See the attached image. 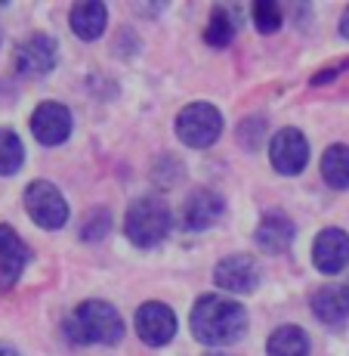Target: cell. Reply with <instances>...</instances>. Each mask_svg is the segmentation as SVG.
Instances as JSON below:
<instances>
[{
    "instance_id": "8",
    "label": "cell",
    "mask_w": 349,
    "mask_h": 356,
    "mask_svg": "<svg viewBox=\"0 0 349 356\" xmlns=\"http://www.w3.org/2000/svg\"><path fill=\"white\" fill-rule=\"evenodd\" d=\"M56 59H59V47L46 34H31L16 50V68L25 78H44L46 72L56 68Z\"/></svg>"
},
{
    "instance_id": "15",
    "label": "cell",
    "mask_w": 349,
    "mask_h": 356,
    "mask_svg": "<svg viewBox=\"0 0 349 356\" xmlns=\"http://www.w3.org/2000/svg\"><path fill=\"white\" fill-rule=\"evenodd\" d=\"M312 313L325 325H343L349 319V285H325L312 294Z\"/></svg>"
},
{
    "instance_id": "6",
    "label": "cell",
    "mask_w": 349,
    "mask_h": 356,
    "mask_svg": "<svg viewBox=\"0 0 349 356\" xmlns=\"http://www.w3.org/2000/svg\"><path fill=\"white\" fill-rule=\"evenodd\" d=\"M269 161L278 174L284 177H297L300 170L306 168L309 161V143L306 136L300 134L297 127H284L272 136V146H269Z\"/></svg>"
},
{
    "instance_id": "3",
    "label": "cell",
    "mask_w": 349,
    "mask_h": 356,
    "mask_svg": "<svg viewBox=\"0 0 349 356\" xmlns=\"http://www.w3.org/2000/svg\"><path fill=\"white\" fill-rule=\"evenodd\" d=\"M170 227H173V217L170 208L161 198H136L127 208L124 217V232L136 248H155L167 238Z\"/></svg>"
},
{
    "instance_id": "17",
    "label": "cell",
    "mask_w": 349,
    "mask_h": 356,
    "mask_svg": "<svg viewBox=\"0 0 349 356\" xmlns=\"http://www.w3.org/2000/svg\"><path fill=\"white\" fill-rule=\"evenodd\" d=\"M269 356H309V334L297 325H282L266 341Z\"/></svg>"
},
{
    "instance_id": "24",
    "label": "cell",
    "mask_w": 349,
    "mask_h": 356,
    "mask_svg": "<svg viewBox=\"0 0 349 356\" xmlns=\"http://www.w3.org/2000/svg\"><path fill=\"white\" fill-rule=\"evenodd\" d=\"M349 63H340V65H334V68H325V72H318L316 78H312V84H327V81H334L340 72H346Z\"/></svg>"
},
{
    "instance_id": "12",
    "label": "cell",
    "mask_w": 349,
    "mask_h": 356,
    "mask_svg": "<svg viewBox=\"0 0 349 356\" xmlns=\"http://www.w3.org/2000/svg\"><path fill=\"white\" fill-rule=\"evenodd\" d=\"M223 214H225V202L214 189H195L182 204V223L189 229H210Z\"/></svg>"
},
{
    "instance_id": "25",
    "label": "cell",
    "mask_w": 349,
    "mask_h": 356,
    "mask_svg": "<svg viewBox=\"0 0 349 356\" xmlns=\"http://www.w3.org/2000/svg\"><path fill=\"white\" fill-rule=\"evenodd\" d=\"M340 34H343V38L349 40V6H346L343 16H340Z\"/></svg>"
},
{
    "instance_id": "22",
    "label": "cell",
    "mask_w": 349,
    "mask_h": 356,
    "mask_svg": "<svg viewBox=\"0 0 349 356\" xmlns=\"http://www.w3.org/2000/svg\"><path fill=\"white\" fill-rule=\"evenodd\" d=\"M108 229H112V214L102 208V211H90V217L84 220V229H80V236H84L87 242H99V238H105Z\"/></svg>"
},
{
    "instance_id": "5",
    "label": "cell",
    "mask_w": 349,
    "mask_h": 356,
    "mask_svg": "<svg viewBox=\"0 0 349 356\" xmlns=\"http://www.w3.org/2000/svg\"><path fill=\"white\" fill-rule=\"evenodd\" d=\"M25 211L40 229H62L68 220L65 195L46 180H37L25 189Z\"/></svg>"
},
{
    "instance_id": "19",
    "label": "cell",
    "mask_w": 349,
    "mask_h": 356,
    "mask_svg": "<svg viewBox=\"0 0 349 356\" xmlns=\"http://www.w3.org/2000/svg\"><path fill=\"white\" fill-rule=\"evenodd\" d=\"M25 164L22 140L10 127H0V177H12Z\"/></svg>"
},
{
    "instance_id": "14",
    "label": "cell",
    "mask_w": 349,
    "mask_h": 356,
    "mask_svg": "<svg viewBox=\"0 0 349 356\" xmlns=\"http://www.w3.org/2000/svg\"><path fill=\"white\" fill-rule=\"evenodd\" d=\"M25 264H28V248H25V242L12 232V227L0 223V289H10V285L22 276Z\"/></svg>"
},
{
    "instance_id": "23",
    "label": "cell",
    "mask_w": 349,
    "mask_h": 356,
    "mask_svg": "<svg viewBox=\"0 0 349 356\" xmlns=\"http://www.w3.org/2000/svg\"><path fill=\"white\" fill-rule=\"evenodd\" d=\"M263 136H266L263 118H244V121H241V130H238V143H241V146L257 149Z\"/></svg>"
},
{
    "instance_id": "4",
    "label": "cell",
    "mask_w": 349,
    "mask_h": 356,
    "mask_svg": "<svg viewBox=\"0 0 349 356\" xmlns=\"http://www.w3.org/2000/svg\"><path fill=\"white\" fill-rule=\"evenodd\" d=\"M176 134L191 149H207L220 140L223 134V115L210 102H191L176 118Z\"/></svg>"
},
{
    "instance_id": "18",
    "label": "cell",
    "mask_w": 349,
    "mask_h": 356,
    "mask_svg": "<svg viewBox=\"0 0 349 356\" xmlns=\"http://www.w3.org/2000/svg\"><path fill=\"white\" fill-rule=\"evenodd\" d=\"M321 177L331 189H349V146L334 143L321 155Z\"/></svg>"
},
{
    "instance_id": "27",
    "label": "cell",
    "mask_w": 349,
    "mask_h": 356,
    "mask_svg": "<svg viewBox=\"0 0 349 356\" xmlns=\"http://www.w3.org/2000/svg\"><path fill=\"white\" fill-rule=\"evenodd\" d=\"M216 356H220V353H216Z\"/></svg>"
},
{
    "instance_id": "20",
    "label": "cell",
    "mask_w": 349,
    "mask_h": 356,
    "mask_svg": "<svg viewBox=\"0 0 349 356\" xmlns=\"http://www.w3.org/2000/svg\"><path fill=\"white\" fill-rule=\"evenodd\" d=\"M232 38H235V22H232V16L225 10H214V16H210V22H207V31H204V40H207L210 47H225V44H232Z\"/></svg>"
},
{
    "instance_id": "26",
    "label": "cell",
    "mask_w": 349,
    "mask_h": 356,
    "mask_svg": "<svg viewBox=\"0 0 349 356\" xmlns=\"http://www.w3.org/2000/svg\"><path fill=\"white\" fill-rule=\"evenodd\" d=\"M0 356H19V350L12 344H6V341H0Z\"/></svg>"
},
{
    "instance_id": "1",
    "label": "cell",
    "mask_w": 349,
    "mask_h": 356,
    "mask_svg": "<svg viewBox=\"0 0 349 356\" xmlns=\"http://www.w3.org/2000/svg\"><path fill=\"white\" fill-rule=\"evenodd\" d=\"M248 332V310L238 300L220 298V294H204L191 307V334L207 347L235 344Z\"/></svg>"
},
{
    "instance_id": "10",
    "label": "cell",
    "mask_w": 349,
    "mask_h": 356,
    "mask_svg": "<svg viewBox=\"0 0 349 356\" xmlns=\"http://www.w3.org/2000/svg\"><path fill=\"white\" fill-rule=\"evenodd\" d=\"M31 134L44 146H59L71 134V115L59 102H40L31 115Z\"/></svg>"
},
{
    "instance_id": "16",
    "label": "cell",
    "mask_w": 349,
    "mask_h": 356,
    "mask_svg": "<svg viewBox=\"0 0 349 356\" xmlns=\"http://www.w3.org/2000/svg\"><path fill=\"white\" fill-rule=\"evenodd\" d=\"M68 22H71V31L78 34L80 40H96V38H102V31H105L108 10H105V3L87 0V3L74 6L71 16H68Z\"/></svg>"
},
{
    "instance_id": "9",
    "label": "cell",
    "mask_w": 349,
    "mask_h": 356,
    "mask_svg": "<svg viewBox=\"0 0 349 356\" xmlns=\"http://www.w3.org/2000/svg\"><path fill=\"white\" fill-rule=\"evenodd\" d=\"M214 282L223 291H235V294H248L257 289L259 282V266L250 254H232L223 257L214 270Z\"/></svg>"
},
{
    "instance_id": "21",
    "label": "cell",
    "mask_w": 349,
    "mask_h": 356,
    "mask_svg": "<svg viewBox=\"0 0 349 356\" xmlns=\"http://www.w3.org/2000/svg\"><path fill=\"white\" fill-rule=\"evenodd\" d=\"M254 25L263 34H272L282 29V10H278V3H269V0L254 3Z\"/></svg>"
},
{
    "instance_id": "7",
    "label": "cell",
    "mask_w": 349,
    "mask_h": 356,
    "mask_svg": "<svg viewBox=\"0 0 349 356\" xmlns=\"http://www.w3.org/2000/svg\"><path fill=\"white\" fill-rule=\"evenodd\" d=\"M136 334L142 338V344L148 347H164L170 338L176 334V316L167 304H158V300H148L136 310Z\"/></svg>"
},
{
    "instance_id": "2",
    "label": "cell",
    "mask_w": 349,
    "mask_h": 356,
    "mask_svg": "<svg viewBox=\"0 0 349 356\" xmlns=\"http://www.w3.org/2000/svg\"><path fill=\"white\" fill-rule=\"evenodd\" d=\"M65 334L74 344H118L124 338V319L105 300H84L68 316Z\"/></svg>"
},
{
    "instance_id": "11",
    "label": "cell",
    "mask_w": 349,
    "mask_h": 356,
    "mask_svg": "<svg viewBox=\"0 0 349 356\" xmlns=\"http://www.w3.org/2000/svg\"><path fill=\"white\" fill-rule=\"evenodd\" d=\"M312 264H316V270L327 273V276L346 270V264H349V236L346 232L343 229H321L316 236V242H312Z\"/></svg>"
},
{
    "instance_id": "13",
    "label": "cell",
    "mask_w": 349,
    "mask_h": 356,
    "mask_svg": "<svg viewBox=\"0 0 349 356\" xmlns=\"http://www.w3.org/2000/svg\"><path fill=\"white\" fill-rule=\"evenodd\" d=\"M293 236H297V227H293V220L287 214H282V211L266 214L257 227V245L263 251H269V254H284L293 245Z\"/></svg>"
}]
</instances>
